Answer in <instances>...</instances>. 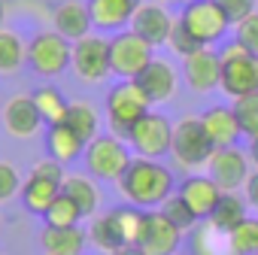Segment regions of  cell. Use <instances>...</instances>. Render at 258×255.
I'll return each mask as SVG.
<instances>
[{
    "instance_id": "obj_2",
    "label": "cell",
    "mask_w": 258,
    "mask_h": 255,
    "mask_svg": "<svg viewBox=\"0 0 258 255\" xmlns=\"http://www.w3.org/2000/svg\"><path fill=\"white\" fill-rule=\"evenodd\" d=\"M213 152H216V146L204 131L201 115H185V118H179L173 124V146H170L173 170L191 176L201 167H210Z\"/></svg>"
},
{
    "instance_id": "obj_8",
    "label": "cell",
    "mask_w": 258,
    "mask_h": 255,
    "mask_svg": "<svg viewBox=\"0 0 258 255\" xmlns=\"http://www.w3.org/2000/svg\"><path fill=\"white\" fill-rule=\"evenodd\" d=\"M73 58V43L64 40L58 31H40L28 40V64L37 76H61L70 67Z\"/></svg>"
},
{
    "instance_id": "obj_39",
    "label": "cell",
    "mask_w": 258,
    "mask_h": 255,
    "mask_svg": "<svg viewBox=\"0 0 258 255\" xmlns=\"http://www.w3.org/2000/svg\"><path fill=\"white\" fill-rule=\"evenodd\" d=\"M243 192H246V204H249L252 210H258V170H252V173H249V179H246Z\"/></svg>"
},
{
    "instance_id": "obj_13",
    "label": "cell",
    "mask_w": 258,
    "mask_h": 255,
    "mask_svg": "<svg viewBox=\"0 0 258 255\" xmlns=\"http://www.w3.org/2000/svg\"><path fill=\"white\" fill-rule=\"evenodd\" d=\"M182 76H185V85L195 94L216 91L219 82H222V58H219V52L213 46H204L195 55H188L182 61Z\"/></svg>"
},
{
    "instance_id": "obj_17",
    "label": "cell",
    "mask_w": 258,
    "mask_h": 255,
    "mask_svg": "<svg viewBox=\"0 0 258 255\" xmlns=\"http://www.w3.org/2000/svg\"><path fill=\"white\" fill-rule=\"evenodd\" d=\"M137 85L146 91V97H149L152 103H164V100H170V97L176 94V88H179V73H176V67H173L170 61L155 58V61L137 76Z\"/></svg>"
},
{
    "instance_id": "obj_30",
    "label": "cell",
    "mask_w": 258,
    "mask_h": 255,
    "mask_svg": "<svg viewBox=\"0 0 258 255\" xmlns=\"http://www.w3.org/2000/svg\"><path fill=\"white\" fill-rule=\"evenodd\" d=\"M228 249L231 255H258V219H243L228 234Z\"/></svg>"
},
{
    "instance_id": "obj_9",
    "label": "cell",
    "mask_w": 258,
    "mask_h": 255,
    "mask_svg": "<svg viewBox=\"0 0 258 255\" xmlns=\"http://www.w3.org/2000/svg\"><path fill=\"white\" fill-rule=\"evenodd\" d=\"M73 73L82 82H103L112 73V61H109V40L100 34H88L82 40L73 43V58H70Z\"/></svg>"
},
{
    "instance_id": "obj_34",
    "label": "cell",
    "mask_w": 258,
    "mask_h": 255,
    "mask_svg": "<svg viewBox=\"0 0 258 255\" xmlns=\"http://www.w3.org/2000/svg\"><path fill=\"white\" fill-rule=\"evenodd\" d=\"M167 46L173 49V55H179L182 61L188 58V55H195L198 49H204V43L185 28V22L182 19H176V25H173V31H170V40H167Z\"/></svg>"
},
{
    "instance_id": "obj_36",
    "label": "cell",
    "mask_w": 258,
    "mask_h": 255,
    "mask_svg": "<svg viewBox=\"0 0 258 255\" xmlns=\"http://www.w3.org/2000/svg\"><path fill=\"white\" fill-rule=\"evenodd\" d=\"M234 40L258 55V10L252 16H246L240 25H234Z\"/></svg>"
},
{
    "instance_id": "obj_12",
    "label": "cell",
    "mask_w": 258,
    "mask_h": 255,
    "mask_svg": "<svg viewBox=\"0 0 258 255\" xmlns=\"http://www.w3.org/2000/svg\"><path fill=\"white\" fill-rule=\"evenodd\" d=\"M0 121H4V131L13 140H31L37 137V131L43 128V115L34 103L31 94H16L4 103L0 109Z\"/></svg>"
},
{
    "instance_id": "obj_14",
    "label": "cell",
    "mask_w": 258,
    "mask_h": 255,
    "mask_svg": "<svg viewBox=\"0 0 258 255\" xmlns=\"http://www.w3.org/2000/svg\"><path fill=\"white\" fill-rule=\"evenodd\" d=\"M173 25H176V19L170 16V10L164 7V4H143L137 13H134V19H131V31H137L146 43H152L155 49L158 46H167V40H170V31H173Z\"/></svg>"
},
{
    "instance_id": "obj_31",
    "label": "cell",
    "mask_w": 258,
    "mask_h": 255,
    "mask_svg": "<svg viewBox=\"0 0 258 255\" xmlns=\"http://www.w3.org/2000/svg\"><path fill=\"white\" fill-rule=\"evenodd\" d=\"M46 225H52V228H76L85 216H82V210L76 207V201H70L64 192L55 198V204L46 210Z\"/></svg>"
},
{
    "instance_id": "obj_45",
    "label": "cell",
    "mask_w": 258,
    "mask_h": 255,
    "mask_svg": "<svg viewBox=\"0 0 258 255\" xmlns=\"http://www.w3.org/2000/svg\"><path fill=\"white\" fill-rule=\"evenodd\" d=\"M0 109H4V106H0Z\"/></svg>"
},
{
    "instance_id": "obj_35",
    "label": "cell",
    "mask_w": 258,
    "mask_h": 255,
    "mask_svg": "<svg viewBox=\"0 0 258 255\" xmlns=\"http://www.w3.org/2000/svg\"><path fill=\"white\" fill-rule=\"evenodd\" d=\"M219 234H222V231H216L210 222L201 225V228H195V231H191V255H225V252L213 249V240H216Z\"/></svg>"
},
{
    "instance_id": "obj_28",
    "label": "cell",
    "mask_w": 258,
    "mask_h": 255,
    "mask_svg": "<svg viewBox=\"0 0 258 255\" xmlns=\"http://www.w3.org/2000/svg\"><path fill=\"white\" fill-rule=\"evenodd\" d=\"M31 97H34V103H37L40 115H43V124H61V121L67 118L70 100L64 97V91H61V88H55V85H40Z\"/></svg>"
},
{
    "instance_id": "obj_6",
    "label": "cell",
    "mask_w": 258,
    "mask_h": 255,
    "mask_svg": "<svg viewBox=\"0 0 258 255\" xmlns=\"http://www.w3.org/2000/svg\"><path fill=\"white\" fill-rule=\"evenodd\" d=\"M127 146L134 149L137 158H152V161H161L170 155V146H173V121L161 112H146L127 134Z\"/></svg>"
},
{
    "instance_id": "obj_20",
    "label": "cell",
    "mask_w": 258,
    "mask_h": 255,
    "mask_svg": "<svg viewBox=\"0 0 258 255\" xmlns=\"http://www.w3.org/2000/svg\"><path fill=\"white\" fill-rule=\"evenodd\" d=\"M64 188V179H55V176H43L37 170L28 173V179L22 182V204L28 213L34 216H46V210L55 204V198L61 195Z\"/></svg>"
},
{
    "instance_id": "obj_23",
    "label": "cell",
    "mask_w": 258,
    "mask_h": 255,
    "mask_svg": "<svg viewBox=\"0 0 258 255\" xmlns=\"http://www.w3.org/2000/svg\"><path fill=\"white\" fill-rule=\"evenodd\" d=\"M61 192H64L70 201H76V207L82 210V216H88V219L97 216L103 198H100V188H97V182H94L91 173H67Z\"/></svg>"
},
{
    "instance_id": "obj_40",
    "label": "cell",
    "mask_w": 258,
    "mask_h": 255,
    "mask_svg": "<svg viewBox=\"0 0 258 255\" xmlns=\"http://www.w3.org/2000/svg\"><path fill=\"white\" fill-rule=\"evenodd\" d=\"M109 255H149L143 246H121V249H115V252H109Z\"/></svg>"
},
{
    "instance_id": "obj_27",
    "label": "cell",
    "mask_w": 258,
    "mask_h": 255,
    "mask_svg": "<svg viewBox=\"0 0 258 255\" xmlns=\"http://www.w3.org/2000/svg\"><path fill=\"white\" fill-rule=\"evenodd\" d=\"M67 128L82 137V143L88 146L94 137H100V115L97 109L88 103V100H70V109H67V118H64Z\"/></svg>"
},
{
    "instance_id": "obj_18",
    "label": "cell",
    "mask_w": 258,
    "mask_h": 255,
    "mask_svg": "<svg viewBox=\"0 0 258 255\" xmlns=\"http://www.w3.org/2000/svg\"><path fill=\"white\" fill-rule=\"evenodd\" d=\"M140 7H143V0H88L91 22L100 31H121V28H127Z\"/></svg>"
},
{
    "instance_id": "obj_38",
    "label": "cell",
    "mask_w": 258,
    "mask_h": 255,
    "mask_svg": "<svg viewBox=\"0 0 258 255\" xmlns=\"http://www.w3.org/2000/svg\"><path fill=\"white\" fill-rule=\"evenodd\" d=\"M216 4L222 7V13L228 16L231 25H240L246 16L255 13V0H216Z\"/></svg>"
},
{
    "instance_id": "obj_32",
    "label": "cell",
    "mask_w": 258,
    "mask_h": 255,
    "mask_svg": "<svg viewBox=\"0 0 258 255\" xmlns=\"http://www.w3.org/2000/svg\"><path fill=\"white\" fill-rule=\"evenodd\" d=\"M158 210H161V213H164V216H167L179 231H182V234H191V231L198 228V222H201V219L195 216V210L182 201V195H179V192H173V195L158 207Z\"/></svg>"
},
{
    "instance_id": "obj_42",
    "label": "cell",
    "mask_w": 258,
    "mask_h": 255,
    "mask_svg": "<svg viewBox=\"0 0 258 255\" xmlns=\"http://www.w3.org/2000/svg\"><path fill=\"white\" fill-rule=\"evenodd\" d=\"M4 16H7V7H4V0H0V28H4Z\"/></svg>"
},
{
    "instance_id": "obj_1",
    "label": "cell",
    "mask_w": 258,
    "mask_h": 255,
    "mask_svg": "<svg viewBox=\"0 0 258 255\" xmlns=\"http://www.w3.org/2000/svg\"><path fill=\"white\" fill-rule=\"evenodd\" d=\"M118 195L140 210H158L173 192H176V173L173 167L152 161V158H131L127 170L121 173V179L115 182Z\"/></svg>"
},
{
    "instance_id": "obj_10",
    "label": "cell",
    "mask_w": 258,
    "mask_h": 255,
    "mask_svg": "<svg viewBox=\"0 0 258 255\" xmlns=\"http://www.w3.org/2000/svg\"><path fill=\"white\" fill-rule=\"evenodd\" d=\"M179 19L185 22V28L204 46H213V43L225 40V34L231 28L228 16L222 13V7L216 4V0H188V4L182 7V16Z\"/></svg>"
},
{
    "instance_id": "obj_41",
    "label": "cell",
    "mask_w": 258,
    "mask_h": 255,
    "mask_svg": "<svg viewBox=\"0 0 258 255\" xmlns=\"http://www.w3.org/2000/svg\"><path fill=\"white\" fill-rule=\"evenodd\" d=\"M246 152H249V161H252V164H255V170H258V137H252V140H249V149H246Z\"/></svg>"
},
{
    "instance_id": "obj_4",
    "label": "cell",
    "mask_w": 258,
    "mask_h": 255,
    "mask_svg": "<svg viewBox=\"0 0 258 255\" xmlns=\"http://www.w3.org/2000/svg\"><path fill=\"white\" fill-rule=\"evenodd\" d=\"M219 58H222V82H219V88L231 100L258 91V55L255 52H249L246 46L231 40V43H225L219 49Z\"/></svg>"
},
{
    "instance_id": "obj_22",
    "label": "cell",
    "mask_w": 258,
    "mask_h": 255,
    "mask_svg": "<svg viewBox=\"0 0 258 255\" xmlns=\"http://www.w3.org/2000/svg\"><path fill=\"white\" fill-rule=\"evenodd\" d=\"M46 152H49V158H55L61 164H73L85 152V143H82V137L73 131V128H67L61 121V124H49L46 128Z\"/></svg>"
},
{
    "instance_id": "obj_15",
    "label": "cell",
    "mask_w": 258,
    "mask_h": 255,
    "mask_svg": "<svg viewBox=\"0 0 258 255\" xmlns=\"http://www.w3.org/2000/svg\"><path fill=\"white\" fill-rule=\"evenodd\" d=\"M179 243H182V231L161 210H149V222H146V234H143L140 246L149 255H176Z\"/></svg>"
},
{
    "instance_id": "obj_7",
    "label": "cell",
    "mask_w": 258,
    "mask_h": 255,
    "mask_svg": "<svg viewBox=\"0 0 258 255\" xmlns=\"http://www.w3.org/2000/svg\"><path fill=\"white\" fill-rule=\"evenodd\" d=\"M109 61L112 73L121 79H137L152 61H155V46L146 43L137 31H118L109 37Z\"/></svg>"
},
{
    "instance_id": "obj_24",
    "label": "cell",
    "mask_w": 258,
    "mask_h": 255,
    "mask_svg": "<svg viewBox=\"0 0 258 255\" xmlns=\"http://www.w3.org/2000/svg\"><path fill=\"white\" fill-rule=\"evenodd\" d=\"M40 243L46 249V255H85V243L88 234L76 225V228H52L46 225L40 234Z\"/></svg>"
},
{
    "instance_id": "obj_44",
    "label": "cell",
    "mask_w": 258,
    "mask_h": 255,
    "mask_svg": "<svg viewBox=\"0 0 258 255\" xmlns=\"http://www.w3.org/2000/svg\"><path fill=\"white\" fill-rule=\"evenodd\" d=\"M176 255H182V252H176Z\"/></svg>"
},
{
    "instance_id": "obj_19",
    "label": "cell",
    "mask_w": 258,
    "mask_h": 255,
    "mask_svg": "<svg viewBox=\"0 0 258 255\" xmlns=\"http://www.w3.org/2000/svg\"><path fill=\"white\" fill-rule=\"evenodd\" d=\"M52 25H55L52 31H58L70 43L88 37L91 28H94L91 13H88V4H82V0H64V4L52 13Z\"/></svg>"
},
{
    "instance_id": "obj_11",
    "label": "cell",
    "mask_w": 258,
    "mask_h": 255,
    "mask_svg": "<svg viewBox=\"0 0 258 255\" xmlns=\"http://www.w3.org/2000/svg\"><path fill=\"white\" fill-rule=\"evenodd\" d=\"M207 170L219 182L222 192H237V188L246 185V179L252 173V161H249V152H243L237 146H222V149L213 152Z\"/></svg>"
},
{
    "instance_id": "obj_16",
    "label": "cell",
    "mask_w": 258,
    "mask_h": 255,
    "mask_svg": "<svg viewBox=\"0 0 258 255\" xmlns=\"http://www.w3.org/2000/svg\"><path fill=\"white\" fill-rule=\"evenodd\" d=\"M176 192H179V195H182V201L195 210V216H198V219H210V213L216 210V204H219V201H222V195H225L213 176H201V173L185 176V179L179 182V188H176Z\"/></svg>"
},
{
    "instance_id": "obj_21",
    "label": "cell",
    "mask_w": 258,
    "mask_h": 255,
    "mask_svg": "<svg viewBox=\"0 0 258 255\" xmlns=\"http://www.w3.org/2000/svg\"><path fill=\"white\" fill-rule=\"evenodd\" d=\"M201 121H204V131H207V137L213 140L216 149H222V146H237V140L243 137V128H240V121H237L234 106H210V109L201 115Z\"/></svg>"
},
{
    "instance_id": "obj_25",
    "label": "cell",
    "mask_w": 258,
    "mask_h": 255,
    "mask_svg": "<svg viewBox=\"0 0 258 255\" xmlns=\"http://www.w3.org/2000/svg\"><path fill=\"white\" fill-rule=\"evenodd\" d=\"M243 219H249V204H246V198H240L237 192H225L222 195V201L216 204V210L210 213V225L216 228V231H222V234H231Z\"/></svg>"
},
{
    "instance_id": "obj_5",
    "label": "cell",
    "mask_w": 258,
    "mask_h": 255,
    "mask_svg": "<svg viewBox=\"0 0 258 255\" xmlns=\"http://www.w3.org/2000/svg\"><path fill=\"white\" fill-rule=\"evenodd\" d=\"M131 158L134 155H131L127 140H121L115 134H100L85 146V170L103 182H118L121 173L127 170V164H131Z\"/></svg>"
},
{
    "instance_id": "obj_43",
    "label": "cell",
    "mask_w": 258,
    "mask_h": 255,
    "mask_svg": "<svg viewBox=\"0 0 258 255\" xmlns=\"http://www.w3.org/2000/svg\"><path fill=\"white\" fill-rule=\"evenodd\" d=\"M158 4H176V0H158Z\"/></svg>"
},
{
    "instance_id": "obj_3",
    "label": "cell",
    "mask_w": 258,
    "mask_h": 255,
    "mask_svg": "<svg viewBox=\"0 0 258 255\" xmlns=\"http://www.w3.org/2000/svg\"><path fill=\"white\" fill-rule=\"evenodd\" d=\"M152 100L146 91L137 85V79H121L106 91V121H109V134L127 140L131 128L149 112Z\"/></svg>"
},
{
    "instance_id": "obj_33",
    "label": "cell",
    "mask_w": 258,
    "mask_h": 255,
    "mask_svg": "<svg viewBox=\"0 0 258 255\" xmlns=\"http://www.w3.org/2000/svg\"><path fill=\"white\" fill-rule=\"evenodd\" d=\"M234 112H237V121L243 128V137H249V140L258 137V91L246 94V97H237Z\"/></svg>"
},
{
    "instance_id": "obj_29",
    "label": "cell",
    "mask_w": 258,
    "mask_h": 255,
    "mask_svg": "<svg viewBox=\"0 0 258 255\" xmlns=\"http://www.w3.org/2000/svg\"><path fill=\"white\" fill-rule=\"evenodd\" d=\"M22 64H28V43L19 31L0 28V73H16Z\"/></svg>"
},
{
    "instance_id": "obj_37",
    "label": "cell",
    "mask_w": 258,
    "mask_h": 255,
    "mask_svg": "<svg viewBox=\"0 0 258 255\" xmlns=\"http://www.w3.org/2000/svg\"><path fill=\"white\" fill-rule=\"evenodd\" d=\"M22 192V176L10 161H0V204L13 201Z\"/></svg>"
},
{
    "instance_id": "obj_26",
    "label": "cell",
    "mask_w": 258,
    "mask_h": 255,
    "mask_svg": "<svg viewBox=\"0 0 258 255\" xmlns=\"http://www.w3.org/2000/svg\"><path fill=\"white\" fill-rule=\"evenodd\" d=\"M88 243H94V246L103 249V252H115V249L124 246V237H121L115 210L97 213V216L91 219V225H88Z\"/></svg>"
}]
</instances>
